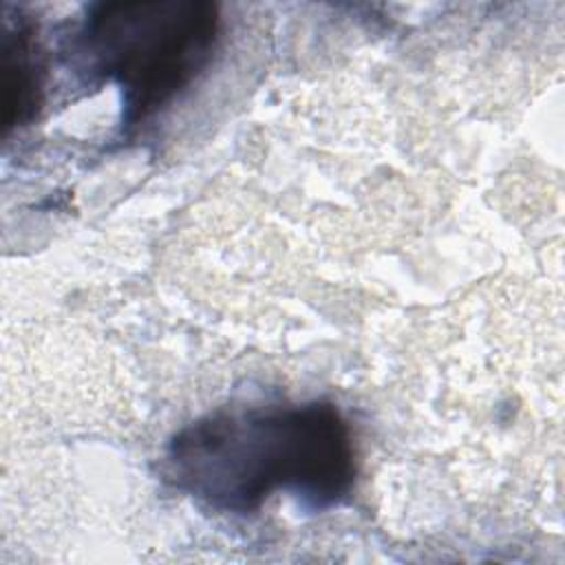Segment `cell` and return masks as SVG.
<instances>
[{"label":"cell","mask_w":565,"mask_h":565,"mask_svg":"<svg viewBox=\"0 0 565 565\" xmlns=\"http://www.w3.org/2000/svg\"><path fill=\"white\" fill-rule=\"evenodd\" d=\"M166 461L179 490L221 512L258 510L282 490L327 508L355 479L349 424L322 399L210 413L174 435Z\"/></svg>","instance_id":"1"},{"label":"cell","mask_w":565,"mask_h":565,"mask_svg":"<svg viewBox=\"0 0 565 565\" xmlns=\"http://www.w3.org/2000/svg\"><path fill=\"white\" fill-rule=\"evenodd\" d=\"M42 99L40 66L31 29L22 22L4 26L2 35V126L11 130L26 124Z\"/></svg>","instance_id":"3"},{"label":"cell","mask_w":565,"mask_h":565,"mask_svg":"<svg viewBox=\"0 0 565 565\" xmlns=\"http://www.w3.org/2000/svg\"><path fill=\"white\" fill-rule=\"evenodd\" d=\"M218 22L210 0H113L90 9L84 42L95 68L121 88L128 126L163 108L207 66Z\"/></svg>","instance_id":"2"}]
</instances>
